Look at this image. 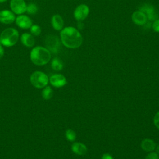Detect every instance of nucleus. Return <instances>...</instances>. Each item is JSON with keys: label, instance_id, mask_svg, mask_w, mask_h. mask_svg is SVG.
Returning <instances> with one entry per match:
<instances>
[{"label": "nucleus", "instance_id": "nucleus-28", "mask_svg": "<svg viewBox=\"0 0 159 159\" xmlns=\"http://www.w3.org/2000/svg\"><path fill=\"white\" fill-rule=\"evenodd\" d=\"M7 0H0V3H2V2H4L6 1H7Z\"/></svg>", "mask_w": 159, "mask_h": 159}, {"label": "nucleus", "instance_id": "nucleus-23", "mask_svg": "<svg viewBox=\"0 0 159 159\" xmlns=\"http://www.w3.org/2000/svg\"><path fill=\"white\" fill-rule=\"evenodd\" d=\"M153 122L155 127L159 129V112H157L153 117Z\"/></svg>", "mask_w": 159, "mask_h": 159}, {"label": "nucleus", "instance_id": "nucleus-1", "mask_svg": "<svg viewBox=\"0 0 159 159\" xmlns=\"http://www.w3.org/2000/svg\"><path fill=\"white\" fill-rule=\"evenodd\" d=\"M60 40L64 46L70 48H78L83 42L81 34L73 27H66L61 30Z\"/></svg>", "mask_w": 159, "mask_h": 159}, {"label": "nucleus", "instance_id": "nucleus-27", "mask_svg": "<svg viewBox=\"0 0 159 159\" xmlns=\"http://www.w3.org/2000/svg\"><path fill=\"white\" fill-rule=\"evenodd\" d=\"M155 150L156 153H157V154H159V144H158V145H157L155 147Z\"/></svg>", "mask_w": 159, "mask_h": 159}, {"label": "nucleus", "instance_id": "nucleus-11", "mask_svg": "<svg viewBox=\"0 0 159 159\" xmlns=\"http://www.w3.org/2000/svg\"><path fill=\"white\" fill-rule=\"evenodd\" d=\"M45 43L47 47V48L49 51L56 52L58 50V48L59 47V41L57 37L53 35L48 36L46 38Z\"/></svg>", "mask_w": 159, "mask_h": 159}, {"label": "nucleus", "instance_id": "nucleus-4", "mask_svg": "<svg viewBox=\"0 0 159 159\" xmlns=\"http://www.w3.org/2000/svg\"><path fill=\"white\" fill-rule=\"evenodd\" d=\"M30 81L34 87L37 88H42L47 85L49 79L47 75L43 72L36 71L31 75Z\"/></svg>", "mask_w": 159, "mask_h": 159}, {"label": "nucleus", "instance_id": "nucleus-7", "mask_svg": "<svg viewBox=\"0 0 159 159\" xmlns=\"http://www.w3.org/2000/svg\"><path fill=\"white\" fill-rule=\"evenodd\" d=\"M89 13V7L86 4H80L76 7L74 11V17L78 21L84 20Z\"/></svg>", "mask_w": 159, "mask_h": 159}, {"label": "nucleus", "instance_id": "nucleus-26", "mask_svg": "<svg viewBox=\"0 0 159 159\" xmlns=\"http://www.w3.org/2000/svg\"><path fill=\"white\" fill-rule=\"evenodd\" d=\"M4 50L2 45L1 43V42H0V59L4 56Z\"/></svg>", "mask_w": 159, "mask_h": 159}, {"label": "nucleus", "instance_id": "nucleus-21", "mask_svg": "<svg viewBox=\"0 0 159 159\" xmlns=\"http://www.w3.org/2000/svg\"><path fill=\"white\" fill-rule=\"evenodd\" d=\"M65 137L66 139L70 142H74L76 138V134L72 129H68L65 132Z\"/></svg>", "mask_w": 159, "mask_h": 159}, {"label": "nucleus", "instance_id": "nucleus-22", "mask_svg": "<svg viewBox=\"0 0 159 159\" xmlns=\"http://www.w3.org/2000/svg\"><path fill=\"white\" fill-rule=\"evenodd\" d=\"M145 159H159L158 154L156 152H150L146 156Z\"/></svg>", "mask_w": 159, "mask_h": 159}, {"label": "nucleus", "instance_id": "nucleus-9", "mask_svg": "<svg viewBox=\"0 0 159 159\" xmlns=\"http://www.w3.org/2000/svg\"><path fill=\"white\" fill-rule=\"evenodd\" d=\"M139 10L140 11L143 12L146 15L147 18L150 20H156L157 18V16L155 13L154 7L150 4H144L139 7Z\"/></svg>", "mask_w": 159, "mask_h": 159}, {"label": "nucleus", "instance_id": "nucleus-24", "mask_svg": "<svg viewBox=\"0 0 159 159\" xmlns=\"http://www.w3.org/2000/svg\"><path fill=\"white\" fill-rule=\"evenodd\" d=\"M152 27L154 31L159 32V19L155 20V22L152 24Z\"/></svg>", "mask_w": 159, "mask_h": 159}, {"label": "nucleus", "instance_id": "nucleus-19", "mask_svg": "<svg viewBox=\"0 0 159 159\" xmlns=\"http://www.w3.org/2000/svg\"><path fill=\"white\" fill-rule=\"evenodd\" d=\"M42 97L44 99H46V100L50 99L53 96V90H52V89L50 86L45 87L42 91Z\"/></svg>", "mask_w": 159, "mask_h": 159}, {"label": "nucleus", "instance_id": "nucleus-16", "mask_svg": "<svg viewBox=\"0 0 159 159\" xmlns=\"http://www.w3.org/2000/svg\"><path fill=\"white\" fill-rule=\"evenodd\" d=\"M141 148L145 152H152L155 150L156 144L150 139H145L141 142Z\"/></svg>", "mask_w": 159, "mask_h": 159}, {"label": "nucleus", "instance_id": "nucleus-17", "mask_svg": "<svg viewBox=\"0 0 159 159\" xmlns=\"http://www.w3.org/2000/svg\"><path fill=\"white\" fill-rule=\"evenodd\" d=\"M52 68L55 71H60L62 70L63 65L62 61L58 58H54L51 63Z\"/></svg>", "mask_w": 159, "mask_h": 159}, {"label": "nucleus", "instance_id": "nucleus-3", "mask_svg": "<svg viewBox=\"0 0 159 159\" xmlns=\"http://www.w3.org/2000/svg\"><path fill=\"white\" fill-rule=\"evenodd\" d=\"M19 39V34L17 29L8 27L3 30L0 34V42L2 46L11 47L15 45Z\"/></svg>", "mask_w": 159, "mask_h": 159}, {"label": "nucleus", "instance_id": "nucleus-20", "mask_svg": "<svg viewBox=\"0 0 159 159\" xmlns=\"http://www.w3.org/2000/svg\"><path fill=\"white\" fill-rule=\"evenodd\" d=\"M29 29H30V33L34 37L39 36L42 32L41 27L38 24H32Z\"/></svg>", "mask_w": 159, "mask_h": 159}, {"label": "nucleus", "instance_id": "nucleus-10", "mask_svg": "<svg viewBox=\"0 0 159 159\" xmlns=\"http://www.w3.org/2000/svg\"><path fill=\"white\" fill-rule=\"evenodd\" d=\"M50 84L56 88H61L65 86L66 83V80L65 77L61 74H55L50 78Z\"/></svg>", "mask_w": 159, "mask_h": 159}, {"label": "nucleus", "instance_id": "nucleus-15", "mask_svg": "<svg viewBox=\"0 0 159 159\" xmlns=\"http://www.w3.org/2000/svg\"><path fill=\"white\" fill-rule=\"evenodd\" d=\"M71 150L76 155H84L88 152L87 147L80 142H75L71 145Z\"/></svg>", "mask_w": 159, "mask_h": 159}, {"label": "nucleus", "instance_id": "nucleus-5", "mask_svg": "<svg viewBox=\"0 0 159 159\" xmlns=\"http://www.w3.org/2000/svg\"><path fill=\"white\" fill-rule=\"evenodd\" d=\"M27 3L25 0H11L9 7L15 14L20 15L26 12Z\"/></svg>", "mask_w": 159, "mask_h": 159}, {"label": "nucleus", "instance_id": "nucleus-25", "mask_svg": "<svg viewBox=\"0 0 159 159\" xmlns=\"http://www.w3.org/2000/svg\"><path fill=\"white\" fill-rule=\"evenodd\" d=\"M101 159H114V158L112 157V155H111L110 154H109V153H104L102 156Z\"/></svg>", "mask_w": 159, "mask_h": 159}, {"label": "nucleus", "instance_id": "nucleus-2", "mask_svg": "<svg viewBox=\"0 0 159 159\" xmlns=\"http://www.w3.org/2000/svg\"><path fill=\"white\" fill-rule=\"evenodd\" d=\"M30 58L32 62L38 66L45 65L51 59L50 52L42 46L34 47L30 52Z\"/></svg>", "mask_w": 159, "mask_h": 159}, {"label": "nucleus", "instance_id": "nucleus-14", "mask_svg": "<svg viewBox=\"0 0 159 159\" xmlns=\"http://www.w3.org/2000/svg\"><path fill=\"white\" fill-rule=\"evenodd\" d=\"M51 24L55 30H61L64 25L62 17L59 14H54L51 19Z\"/></svg>", "mask_w": 159, "mask_h": 159}, {"label": "nucleus", "instance_id": "nucleus-8", "mask_svg": "<svg viewBox=\"0 0 159 159\" xmlns=\"http://www.w3.org/2000/svg\"><path fill=\"white\" fill-rule=\"evenodd\" d=\"M15 14L10 10L4 9L0 11V22L4 24H11L15 22Z\"/></svg>", "mask_w": 159, "mask_h": 159}, {"label": "nucleus", "instance_id": "nucleus-13", "mask_svg": "<svg viewBox=\"0 0 159 159\" xmlns=\"http://www.w3.org/2000/svg\"><path fill=\"white\" fill-rule=\"evenodd\" d=\"M132 21L137 25H142L146 23L147 22V16L142 11H138L134 12L132 15Z\"/></svg>", "mask_w": 159, "mask_h": 159}, {"label": "nucleus", "instance_id": "nucleus-18", "mask_svg": "<svg viewBox=\"0 0 159 159\" xmlns=\"http://www.w3.org/2000/svg\"><path fill=\"white\" fill-rule=\"evenodd\" d=\"M38 11V6L34 2H30L27 5L26 12L30 15H34Z\"/></svg>", "mask_w": 159, "mask_h": 159}, {"label": "nucleus", "instance_id": "nucleus-6", "mask_svg": "<svg viewBox=\"0 0 159 159\" xmlns=\"http://www.w3.org/2000/svg\"><path fill=\"white\" fill-rule=\"evenodd\" d=\"M15 23L19 28L22 29H29L33 24L31 18L27 15H18L15 19Z\"/></svg>", "mask_w": 159, "mask_h": 159}, {"label": "nucleus", "instance_id": "nucleus-12", "mask_svg": "<svg viewBox=\"0 0 159 159\" xmlns=\"http://www.w3.org/2000/svg\"><path fill=\"white\" fill-rule=\"evenodd\" d=\"M20 40L24 46L29 48L34 47L35 43L34 36L28 32L22 34L20 37Z\"/></svg>", "mask_w": 159, "mask_h": 159}]
</instances>
